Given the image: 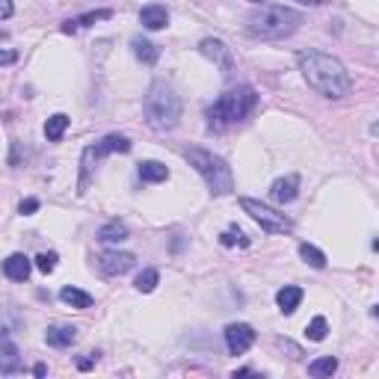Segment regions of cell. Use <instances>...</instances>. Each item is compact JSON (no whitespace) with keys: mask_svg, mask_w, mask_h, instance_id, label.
Instances as JSON below:
<instances>
[{"mask_svg":"<svg viewBox=\"0 0 379 379\" xmlns=\"http://www.w3.org/2000/svg\"><path fill=\"white\" fill-rule=\"evenodd\" d=\"M92 364H95V355H92V359H81V362H77V367H81V371H89Z\"/></svg>","mask_w":379,"mask_h":379,"instance_id":"cell-32","label":"cell"},{"mask_svg":"<svg viewBox=\"0 0 379 379\" xmlns=\"http://www.w3.org/2000/svg\"><path fill=\"white\" fill-rule=\"evenodd\" d=\"M57 261H60L57 252H42V255H36V261H33V264H36L44 276H51L53 270H57Z\"/></svg>","mask_w":379,"mask_h":379,"instance_id":"cell-27","label":"cell"},{"mask_svg":"<svg viewBox=\"0 0 379 379\" xmlns=\"http://www.w3.org/2000/svg\"><path fill=\"white\" fill-rule=\"evenodd\" d=\"M335 371H338V359H335V355H323V359H314V362L308 364V373L317 376V379L332 376Z\"/></svg>","mask_w":379,"mask_h":379,"instance_id":"cell-22","label":"cell"},{"mask_svg":"<svg viewBox=\"0 0 379 379\" xmlns=\"http://www.w3.org/2000/svg\"><path fill=\"white\" fill-rule=\"evenodd\" d=\"M303 12L291 6H261L246 15V30L255 39H285L299 30Z\"/></svg>","mask_w":379,"mask_h":379,"instance_id":"cell-4","label":"cell"},{"mask_svg":"<svg viewBox=\"0 0 379 379\" xmlns=\"http://www.w3.org/2000/svg\"><path fill=\"white\" fill-rule=\"evenodd\" d=\"M184 158L199 175H202V181L210 190V196H228L234 190V175H231V166L226 163V158H219V154L208 151V149H199V146L184 149Z\"/></svg>","mask_w":379,"mask_h":379,"instance_id":"cell-5","label":"cell"},{"mask_svg":"<svg viewBox=\"0 0 379 379\" xmlns=\"http://www.w3.org/2000/svg\"><path fill=\"white\" fill-rule=\"evenodd\" d=\"M3 273H6V278H12V282H27L30 273H33V261L24 252H12L3 261Z\"/></svg>","mask_w":379,"mask_h":379,"instance_id":"cell-12","label":"cell"},{"mask_svg":"<svg viewBox=\"0 0 379 379\" xmlns=\"http://www.w3.org/2000/svg\"><path fill=\"white\" fill-rule=\"evenodd\" d=\"M98 240H104V243H121V240H128V226L121 219H110L104 222L101 228H98Z\"/></svg>","mask_w":379,"mask_h":379,"instance_id":"cell-19","label":"cell"},{"mask_svg":"<svg viewBox=\"0 0 379 379\" xmlns=\"http://www.w3.org/2000/svg\"><path fill=\"white\" fill-rule=\"evenodd\" d=\"M18 371V347L0 332V373H15Z\"/></svg>","mask_w":379,"mask_h":379,"instance_id":"cell-15","label":"cell"},{"mask_svg":"<svg viewBox=\"0 0 379 379\" xmlns=\"http://www.w3.org/2000/svg\"><path fill=\"white\" fill-rule=\"evenodd\" d=\"M255 104H258V92H255L252 86L243 83V86L228 89V92L219 95L205 113L210 130H226L231 125H237V121H243L252 113Z\"/></svg>","mask_w":379,"mask_h":379,"instance_id":"cell-3","label":"cell"},{"mask_svg":"<svg viewBox=\"0 0 379 379\" xmlns=\"http://www.w3.org/2000/svg\"><path fill=\"white\" fill-rule=\"evenodd\" d=\"M142 113H146V125L158 133L175 130L181 121V98L166 81H154L142 101Z\"/></svg>","mask_w":379,"mask_h":379,"instance_id":"cell-2","label":"cell"},{"mask_svg":"<svg viewBox=\"0 0 379 379\" xmlns=\"http://www.w3.org/2000/svg\"><path fill=\"white\" fill-rule=\"evenodd\" d=\"M199 53H202L205 60L214 62L226 77L234 71V53H231V48L222 39H202V42H199Z\"/></svg>","mask_w":379,"mask_h":379,"instance_id":"cell-8","label":"cell"},{"mask_svg":"<svg viewBox=\"0 0 379 379\" xmlns=\"http://www.w3.org/2000/svg\"><path fill=\"white\" fill-rule=\"evenodd\" d=\"M276 303L282 308V314H294L299 308V303H303V287H294V285L282 287V291L276 294Z\"/></svg>","mask_w":379,"mask_h":379,"instance_id":"cell-17","label":"cell"},{"mask_svg":"<svg viewBox=\"0 0 379 379\" xmlns=\"http://www.w3.org/2000/svg\"><path fill=\"white\" fill-rule=\"evenodd\" d=\"M140 24L146 27V30H163L166 24H169V12H166V6H160V3L142 6V12H140Z\"/></svg>","mask_w":379,"mask_h":379,"instance_id":"cell-14","label":"cell"},{"mask_svg":"<svg viewBox=\"0 0 379 379\" xmlns=\"http://www.w3.org/2000/svg\"><path fill=\"white\" fill-rule=\"evenodd\" d=\"M326 335H329V323H326V317H314L305 326V338L308 341H326Z\"/></svg>","mask_w":379,"mask_h":379,"instance_id":"cell-26","label":"cell"},{"mask_svg":"<svg viewBox=\"0 0 379 379\" xmlns=\"http://www.w3.org/2000/svg\"><path fill=\"white\" fill-rule=\"evenodd\" d=\"M60 299H62L65 305L81 308V311L92 305V296H89L86 291H81V287H62V291H60Z\"/></svg>","mask_w":379,"mask_h":379,"instance_id":"cell-21","label":"cell"},{"mask_svg":"<svg viewBox=\"0 0 379 379\" xmlns=\"http://www.w3.org/2000/svg\"><path fill=\"white\" fill-rule=\"evenodd\" d=\"M299 258H303L308 267H314V270H323V267H326V255H323L317 246H311V243H303V246H299Z\"/></svg>","mask_w":379,"mask_h":379,"instance_id":"cell-23","label":"cell"},{"mask_svg":"<svg viewBox=\"0 0 379 379\" xmlns=\"http://www.w3.org/2000/svg\"><path fill=\"white\" fill-rule=\"evenodd\" d=\"M44 341L51 344V347H71V344L77 341V326H65V323H57V326H48V332H44Z\"/></svg>","mask_w":379,"mask_h":379,"instance_id":"cell-13","label":"cell"},{"mask_svg":"<svg viewBox=\"0 0 379 379\" xmlns=\"http://www.w3.org/2000/svg\"><path fill=\"white\" fill-rule=\"evenodd\" d=\"M15 12V6H12V0H0V21H6V18H12Z\"/></svg>","mask_w":379,"mask_h":379,"instance_id":"cell-30","label":"cell"},{"mask_svg":"<svg viewBox=\"0 0 379 379\" xmlns=\"http://www.w3.org/2000/svg\"><path fill=\"white\" fill-rule=\"evenodd\" d=\"M133 142L128 137H121V133H110V137H104L101 142H95V146H89L83 149L81 154V181H77V193H86L89 190V181H92V172H95V166L101 158H107V154H113V151H130Z\"/></svg>","mask_w":379,"mask_h":379,"instance_id":"cell-6","label":"cell"},{"mask_svg":"<svg viewBox=\"0 0 379 379\" xmlns=\"http://www.w3.org/2000/svg\"><path fill=\"white\" fill-rule=\"evenodd\" d=\"M39 210V199H24V202L18 205V214L21 217H30V214H36Z\"/></svg>","mask_w":379,"mask_h":379,"instance_id":"cell-29","label":"cell"},{"mask_svg":"<svg viewBox=\"0 0 379 379\" xmlns=\"http://www.w3.org/2000/svg\"><path fill=\"white\" fill-rule=\"evenodd\" d=\"M296 65H299V71H303L305 83L314 89L317 95L332 98V101L344 98L350 92V86H353L347 65H344L338 57H332V53L305 48V51L296 53Z\"/></svg>","mask_w":379,"mask_h":379,"instance_id":"cell-1","label":"cell"},{"mask_svg":"<svg viewBox=\"0 0 379 379\" xmlns=\"http://www.w3.org/2000/svg\"><path fill=\"white\" fill-rule=\"evenodd\" d=\"M249 3H261V0H249Z\"/></svg>","mask_w":379,"mask_h":379,"instance_id":"cell-35","label":"cell"},{"mask_svg":"<svg viewBox=\"0 0 379 379\" xmlns=\"http://www.w3.org/2000/svg\"><path fill=\"white\" fill-rule=\"evenodd\" d=\"M133 264H137V255H130V252L107 249L101 255H95V267H98V273H104V276H121V273H128Z\"/></svg>","mask_w":379,"mask_h":379,"instance_id":"cell-9","label":"cell"},{"mask_svg":"<svg viewBox=\"0 0 379 379\" xmlns=\"http://www.w3.org/2000/svg\"><path fill=\"white\" fill-rule=\"evenodd\" d=\"M130 48H133V57H137L140 62H146V65H154L160 60V48L158 44H151L149 39H130Z\"/></svg>","mask_w":379,"mask_h":379,"instance_id":"cell-18","label":"cell"},{"mask_svg":"<svg viewBox=\"0 0 379 379\" xmlns=\"http://www.w3.org/2000/svg\"><path fill=\"white\" fill-rule=\"evenodd\" d=\"M240 208L246 210V214H249L255 222H258V226H261L267 234H287V231H294V219H291V217L278 214L276 208L258 202V199L243 196V199H240Z\"/></svg>","mask_w":379,"mask_h":379,"instance_id":"cell-7","label":"cell"},{"mask_svg":"<svg viewBox=\"0 0 379 379\" xmlns=\"http://www.w3.org/2000/svg\"><path fill=\"white\" fill-rule=\"evenodd\" d=\"M219 243L222 246H249V237L237 226H231V228H226L219 234Z\"/></svg>","mask_w":379,"mask_h":379,"instance_id":"cell-25","label":"cell"},{"mask_svg":"<svg viewBox=\"0 0 379 379\" xmlns=\"http://www.w3.org/2000/svg\"><path fill=\"white\" fill-rule=\"evenodd\" d=\"M270 196L276 205H291L294 199L299 196V175H285V178H276L273 187H270Z\"/></svg>","mask_w":379,"mask_h":379,"instance_id":"cell-11","label":"cell"},{"mask_svg":"<svg viewBox=\"0 0 379 379\" xmlns=\"http://www.w3.org/2000/svg\"><path fill=\"white\" fill-rule=\"evenodd\" d=\"M137 175L149 184H160L169 178V169H166L160 160H142V163H137Z\"/></svg>","mask_w":379,"mask_h":379,"instance_id":"cell-16","label":"cell"},{"mask_svg":"<svg viewBox=\"0 0 379 379\" xmlns=\"http://www.w3.org/2000/svg\"><path fill=\"white\" fill-rule=\"evenodd\" d=\"M158 282H160V273L158 270H142L137 276V282H133V287H137L140 294H151L154 287H158Z\"/></svg>","mask_w":379,"mask_h":379,"instance_id":"cell-24","label":"cell"},{"mask_svg":"<svg viewBox=\"0 0 379 379\" xmlns=\"http://www.w3.org/2000/svg\"><path fill=\"white\" fill-rule=\"evenodd\" d=\"M104 18H113V12H110V9H98V12H86V15L74 18V21H77V27H89V24H95V21H104Z\"/></svg>","mask_w":379,"mask_h":379,"instance_id":"cell-28","label":"cell"},{"mask_svg":"<svg viewBox=\"0 0 379 379\" xmlns=\"http://www.w3.org/2000/svg\"><path fill=\"white\" fill-rule=\"evenodd\" d=\"M69 116H65V113H57V116H51L48 121H44V137H48L51 142H60L62 140V133L65 130H69Z\"/></svg>","mask_w":379,"mask_h":379,"instance_id":"cell-20","label":"cell"},{"mask_svg":"<svg viewBox=\"0 0 379 379\" xmlns=\"http://www.w3.org/2000/svg\"><path fill=\"white\" fill-rule=\"evenodd\" d=\"M299 3H308V6H323V3H329V0H299Z\"/></svg>","mask_w":379,"mask_h":379,"instance_id":"cell-33","label":"cell"},{"mask_svg":"<svg viewBox=\"0 0 379 379\" xmlns=\"http://www.w3.org/2000/svg\"><path fill=\"white\" fill-rule=\"evenodd\" d=\"M33 373H36V376H44V373H48V367H44V364H36V367H33Z\"/></svg>","mask_w":379,"mask_h":379,"instance_id":"cell-34","label":"cell"},{"mask_svg":"<svg viewBox=\"0 0 379 379\" xmlns=\"http://www.w3.org/2000/svg\"><path fill=\"white\" fill-rule=\"evenodd\" d=\"M255 344V329L249 323H231L226 326V347L231 355H243Z\"/></svg>","mask_w":379,"mask_h":379,"instance_id":"cell-10","label":"cell"},{"mask_svg":"<svg viewBox=\"0 0 379 379\" xmlns=\"http://www.w3.org/2000/svg\"><path fill=\"white\" fill-rule=\"evenodd\" d=\"M12 62H18L15 51H0V65H12Z\"/></svg>","mask_w":379,"mask_h":379,"instance_id":"cell-31","label":"cell"}]
</instances>
